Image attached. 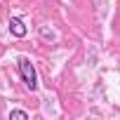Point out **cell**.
<instances>
[{
    "mask_svg": "<svg viewBox=\"0 0 120 120\" xmlns=\"http://www.w3.org/2000/svg\"><path fill=\"white\" fill-rule=\"evenodd\" d=\"M17 68H19V75H21L24 85L33 92V90L38 87V73H35V68H33V64H31V59H28V56H19V59H17Z\"/></svg>",
    "mask_w": 120,
    "mask_h": 120,
    "instance_id": "1",
    "label": "cell"
},
{
    "mask_svg": "<svg viewBox=\"0 0 120 120\" xmlns=\"http://www.w3.org/2000/svg\"><path fill=\"white\" fill-rule=\"evenodd\" d=\"M10 33H12L14 38H26L28 28L24 26V21H21L19 17H12V19H10Z\"/></svg>",
    "mask_w": 120,
    "mask_h": 120,
    "instance_id": "2",
    "label": "cell"
},
{
    "mask_svg": "<svg viewBox=\"0 0 120 120\" xmlns=\"http://www.w3.org/2000/svg\"><path fill=\"white\" fill-rule=\"evenodd\" d=\"M10 118H17V120H26V118H28V113H26V111H12V113H10Z\"/></svg>",
    "mask_w": 120,
    "mask_h": 120,
    "instance_id": "3",
    "label": "cell"
}]
</instances>
